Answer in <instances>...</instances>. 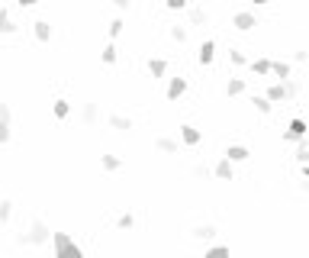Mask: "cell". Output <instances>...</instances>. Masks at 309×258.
<instances>
[{
  "instance_id": "cell-40",
  "label": "cell",
  "mask_w": 309,
  "mask_h": 258,
  "mask_svg": "<svg viewBox=\"0 0 309 258\" xmlns=\"http://www.w3.org/2000/svg\"><path fill=\"white\" fill-rule=\"evenodd\" d=\"M255 3H267V0H255Z\"/></svg>"
},
{
  "instance_id": "cell-37",
  "label": "cell",
  "mask_w": 309,
  "mask_h": 258,
  "mask_svg": "<svg viewBox=\"0 0 309 258\" xmlns=\"http://www.w3.org/2000/svg\"><path fill=\"white\" fill-rule=\"evenodd\" d=\"M187 6V0H168V10H184Z\"/></svg>"
},
{
  "instance_id": "cell-1",
  "label": "cell",
  "mask_w": 309,
  "mask_h": 258,
  "mask_svg": "<svg viewBox=\"0 0 309 258\" xmlns=\"http://www.w3.org/2000/svg\"><path fill=\"white\" fill-rule=\"evenodd\" d=\"M52 246H55V255L58 258H81V246L71 239L68 233H52Z\"/></svg>"
},
{
  "instance_id": "cell-34",
  "label": "cell",
  "mask_w": 309,
  "mask_h": 258,
  "mask_svg": "<svg viewBox=\"0 0 309 258\" xmlns=\"http://www.w3.org/2000/svg\"><path fill=\"white\" fill-rule=\"evenodd\" d=\"M122 26H126V23H122V19H113V23H109V36H119V32H122Z\"/></svg>"
},
{
  "instance_id": "cell-31",
  "label": "cell",
  "mask_w": 309,
  "mask_h": 258,
  "mask_svg": "<svg viewBox=\"0 0 309 258\" xmlns=\"http://www.w3.org/2000/svg\"><path fill=\"white\" fill-rule=\"evenodd\" d=\"M116 226H119V229H132V226H135V220H132V213H122V216H119V220H116Z\"/></svg>"
},
{
  "instance_id": "cell-3",
  "label": "cell",
  "mask_w": 309,
  "mask_h": 258,
  "mask_svg": "<svg viewBox=\"0 0 309 258\" xmlns=\"http://www.w3.org/2000/svg\"><path fill=\"white\" fill-rule=\"evenodd\" d=\"M10 142V107L0 104V145Z\"/></svg>"
},
{
  "instance_id": "cell-10",
  "label": "cell",
  "mask_w": 309,
  "mask_h": 258,
  "mask_svg": "<svg viewBox=\"0 0 309 258\" xmlns=\"http://www.w3.org/2000/svg\"><path fill=\"white\" fill-rule=\"evenodd\" d=\"M271 104H280V100H287V91H284V81H277V84H271L267 87V94H264Z\"/></svg>"
},
{
  "instance_id": "cell-15",
  "label": "cell",
  "mask_w": 309,
  "mask_h": 258,
  "mask_svg": "<svg viewBox=\"0 0 309 258\" xmlns=\"http://www.w3.org/2000/svg\"><path fill=\"white\" fill-rule=\"evenodd\" d=\"M225 94H229V97H238V94H245V78H229V84H225Z\"/></svg>"
},
{
  "instance_id": "cell-16",
  "label": "cell",
  "mask_w": 309,
  "mask_h": 258,
  "mask_svg": "<svg viewBox=\"0 0 309 258\" xmlns=\"http://www.w3.org/2000/svg\"><path fill=\"white\" fill-rule=\"evenodd\" d=\"M106 123L113 126V129H119V132H129V129H132V120H129V117H116V113L106 120Z\"/></svg>"
},
{
  "instance_id": "cell-36",
  "label": "cell",
  "mask_w": 309,
  "mask_h": 258,
  "mask_svg": "<svg viewBox=\"0 0 309 258\" xmlns=\"http://www.w3.org/2000/svg\"><path fill=\"white\" fill-rule=\"evenodd\" d=\"M194 178H209V168H206V165H197L194 168Z\"/></svg>"
},
{
  "instance_id": "cell-33",
  "label": "cell",
  "mask_w": 309,
  "mask_h": 258,
  "mask_svg": "<svg viewBox=\"0 0 309 258\" xmlns=\"http://www.w3.org/2000/svg\"><path fill=\"white\" fill-rule=\"evenodd\" d=\"M100 58H103V62H106V65H113V62H116V49H113V45H106Z\"/></svg>"
},
{
  "instance_id": "cell-19",
  "label": "cell",
  "mask_w": 309,
  "mask_h": 258,
  "mask_svg": "<svg viewBox=\"0 0 309 258\" xmlns=\"http://www.w3.org/2000/svg\"><path fill=\"white\" fill-rule=\"evenodd\" d=\"M0 32H3V36H10V32H16V23L10 19V13H6V10H0Z\"/></svg>"
},
{
  "instance_id": "cell-9",
  "label": "cell",
  "mask_w": 309,
  "mask_h": 258,
  "mask_svg": "<svg viewBox=\"0 0 309 258\" xmlns=\"http://www.w3.org/2000/svg\"><path fill=\"white\" fill-rule=\"evenodd\" d=\"M200 65H212V58H216V42H209V39H206V42L200 45Z\"/></svg>"
},
{
  "instance_id": "cell-4",
  "label": "cell",
  "mask_w": 309,
  "mask_h": 258,
  "mask_svg": "<svg viewBox=\"0 0 309 258\" xmlns=\"http://www.w3.org/2000/svg\"><path fill=\"white\" fill-rule=\"evenodd\" d=\"M232 26H235L238 32H248V29H255V26H258V19H255V13H235Z\"/></svg>"
},
{
  "instance_id": "cell-22",
  "label": "cell",
  "mask_w": 309,
  "mask_h": 258,
  "mask_svg": "<svg viewBox=\"0 0 309 258\" xmlns=\"http://www.w3.org/2000/svg\"><path fill=\"white\" fill-rule=\"evenodd\" d=\"M103 171H119V168H122V161L119 158H116V155H103Z\"/></svg>"
},
{
  "instance_id": "cell-27",
  "label": "cell",
  "mask_w": 309,
  "mask_h": 258,
  "mask_svg": "<svg viewBox=\"0 0 309 258\" xmlns=\"http://www.w3.org/2000/svg\"><path fill=\"white\" fill-rule=\"evenodd\" d=\"M229 62L242 68V65H248V58H245V52H238V49H229Z\"/></svg>"
},
{
  "instance_id": "cell-21",
  "label": "cell",
  "mask_w": 309,
  "mask_h": 258,
  "mask_svg": "<svg viewBox=\"0 0 309 258\" xmlns=\"http://www.w3.org/2000/svg\"><path fill=\"white\" fill-rule=\"evenodd\" d=\"M248 68L255 74H271V62H267V58H255V62H248Z\"/></svg>"
},
{
  "instance_id": "cell-25",
  "label": "cell",
  "mask_w": 309,
  "mask_h": 258,
  "mask_svg": "<svg viewBox=\"0 0 309 258\" xmlns=\"http://www.w3.org/2000/svg\"><path fill=\"white\" fill-rule=\"evenodd\" d=\"M52 110H55V117H58V120H65L68 113H71V104H68V100H55Z\"/></svg>"
},
{
  "instance_id": "cell-18",
  "label": "cell",
  "mask_w": 309,
  "mask_h": 258,
  "mask_svg": "<svg viewBox=\"0 0 309 258\" xmlns=\"http://www.w3.org/2000/svg\"><path fill=\"white\" fill-rule=\"evenodd\" d=\"M212 174H216V178H222V181H229V178H232V161L222 158L216 168H212Z\"/></svg>"
},
{
  "instance_id": "cell-29",
  "label": "cell",
  "mask_w": 309,
  "mask_h": 258,
  "mask_svg": "<svg viewBox=\"0 0 309 258\" xmlns=\"http://www.w3.org/2000/svg\"><path fill=\"white\" fill-rule=\"evenodd\" d=\"M229 252H232L229 246H212V249H206V255H209V258H222V255H229Z\"/></svg>"
},
{
  "instance_id": "cell-5",
  "label": "cell",
  "mask_w": 309,
  "mask_h": 258,
  "mask_svg": "<svg viewBox=\"0 0 309 258\" xmlns=\"http://www.w3.org/2000/svg\"><path fill=\"white\" fill-rule=\"evenodd\" d=\"M190 236H194L197 242H209L212 236H216V226H212V223H200V226L190 229Z\"/></svg>"
},
{
  "instance_id": "cell-12",
  "label": "cell",
  "mask_w": 309,
  "mask_h": 258,
  "mask_svg": "<svg viewBox=\"0 0 309 258\" xmlns=\"http://www.w3.org/2000/svg\"><path fill=\"white\" fill-rule=\"evenodd\" d=\"M155 145L161 148V152H168V155H174L177 148H181V142L177 139H171V135H161V139H155Z\"/></svg>"
},
{
  "instance_id": "cell-20",
  "label": "cell",
  "mask_w": 309,
  "mask_h": 258,
  "mask_svg": "<svg viewBox=\"0 0 309 258\" xmlns=\"http://www.w3.org/2000/svg\"><path fill=\"white\" fill-rule=\"evenodd\" d=\"M271 71L277 74V78H290L293 68H290V62H271Z\"/></svg>"
},
{
  "instance_id": "cell-11",
  "label": "cell",
  "mask_w": 309,
  "mask_h": 258,
  "mask_svg": "<svg viewBox=\"0 0 309 258\" xmlns=\"http://www.w3.org/2000/svg\"><path fill=\"white\" fill-rule=\"evenodd\" d=\"M32 32H36V39H39V42H49V39H52V26L45 23V19L32 23Z\"/></svg>"
},
{
  "instance_id": "cell-32",
  "label": "cell",
  "mask_w": 309,
  "mask_h": 258,
  "mask_svg": "<svg viewBox=\"0 0 309 258\" xmlns=\"http://www.w3.org/2000/svg\"><path fill=\"white\" fill-rule=\"evenodd\" d=\"M251 104H255V107H258L261 113H271V107H274V104H271V100H267V97H255V100H251Z\"/></svg>"
},
{
  "instance_id": "cell-8",
  "label": "cell",
  "mask_w": 309,
  "mask_h": 258,
  "mask_svg": "<svg viewBox=\"0 0 309 258\" xmlns=\"http://www.w3.org/2000/svg\"><path fill=\"white\" fill-rule=\"evenodd\" d=\"M300 135H306V123H303V120H293L290 129L284 132V139H287V142H297Z\"/></svg>"
},
{
  "instance_id": "cell-23",
  "label": "cell",
  "mask_w": 309,
  "mask_h": 258,
  "mask_svg": "<svg viewBox=\"0 0 309 258\" xmlns=\"http://www.w3.org/2000/svg\"><path fill=\"white\" fill-rule=\"evenodd\" d=\"M81 120H84V123H94V120H97V104H84V107H81Z\"/></svg>"
},
{
  "instance_id": "cell-17",
  "label": "cell",
  "mask_w": 309,
  "mask_h": 258,
  "mask_svg": "<svg viewBox=\"0 0 309 258\" xmlns=\"http://www.w3.org/2000/svg\"><path fill=\"white\" fill-rule=\"evenodd\" d=\"M297 161H300V165H306V161H309V142H306V135H300V139H297Z\"/></svg>"
},
{
  "instance_id": "cell-30",
  "label": "cell",
  "mask_w": 309,
  "mask_h": 258,
  "mask_svg": "<svg viewBox=\"0 0 309 258\" xmlns=\"http://www.w3.org/2000/svg\"><path fill=\"white\" fill-rule=\"evenodd\" d=\"M10 213H13V203L10 200H0V223L10 220Z\"/></svg>"
},
{
  "instance_id": "cell-7",
  "label": "cell",
  "mask_w": 309,
  "mask_h": 258,
  "mask_svg": "<svg viewBox=\"0 0 309 258\" xmlns=\"http://www.w3.org/2000/svg\"><path fill=\"white\" fill-rule=\"evenodd\" d=\"M203 139V135H200V129H197V126H181V142H184V145H197V142H200Z\"/></svg>"
},
{
  "instance_id": "cell-6",
  "label": "cell",
  "mask_w": 309,
  "mask_h": 258,
  "mask_svg": "<svg viewBox=\"0 0 309 258\" xmlns=\"http://www.w3.org/2000/svg\"><path fill=\"white\" fill-rule=\"evenodd\" d=\"M184 91H187V78H171V84H168V100H181Z\"/></svg>"
},
{
  "instance_id": "cell-28",
  "label": "cell",
  "mask_w": 309,
  "mask_h": 258,
  "mask_svg": "<svg viewBox=\"0 0 309 258\" xmlns=\"http://www.w3.org/2000/svg\"><path fill=\"white\" fill-rule=\"evenodd\" d=\"M171 39H174V42H187V29H184V26H171Z\"/></svg>"
},
{
  "instance_id": "cell-39",
  "label": "cell",
  "mask_w": 309,
  "mask_h": 258,
  "mask_svg": "<svg viewBox=\"0 0 309 258\" xmlns=\"http://www.w3.org/2000/svg\"><path fill=\"white\" fill-rule=\"evenodd\" d=\"M16 3H19V6H36L39 0H16Z\"/></svg>"
},
{
  "instance_id": "cell-13",
  "label": "cell",
  "mask_w": 309,
  "mask_h": 258,
  "mask_svg": "<svg viewBox=\"0 0 309 258\" xmlns=\"http://www.w3.org/2000/svg\"><path fill=\"white\" fill-rule=\"evenodd\" d=\"M248 148H245V145H229V148H225V158H229V161H245V158H248Z\"/></svg>"
},
{
  "instance_id": "cell-24",
  "label": "cell",
  "mask_w": 309,
  "mask_h": 258,
  "mask_svg": "<svg viewBox=\"0 0 309 258\" xmlns=\"http://www.w3.org/2000/svg\"><path fill=\"white\" fill-rule=\"evenodd\" d=\"M284 91H287V100H293L300 94V81H293V78H284Z\"/></svg>"
},
{
  "instance_id": "cell-35",
  "label": "cell",
  "mask_w": 309,
  "mask_h": 258,
  "mask_svg": "<svg viewBox=\"0 0 309 258\" xmlns=\"http://www.w3.org/2000/svg\"><path fill=\"white\" fill-rule=\"evenodd\" d=\"M306 49H297V52H293V62H297V65H306Z\"/></svg>"
},
{
  "instance_id": "cell-26",
  "label": "cell",
  "mask_w": 309,
  "mask_h": 258,
  "mask_svg": "<svg viewBox=\"0 0 309 258\" xmlns=\"http://www.w3.org/2000/svg\"><path fill=\"white\" fill-rule=\"evenodd\" d=\"M190 23H194V26L206 23V10H203V6H194V10H190Z\"/></svg>"
},
{
  "instance_id": "cell-2",
  "label": "cell",
  "mask_w": 309,
  "mask_h": 258,
  "mask_svg": "<svg viewBox=\"0 0 309 258\" xmlns=\"http://www.w3.org/2000/svg\"><path fill=\"white\" fill-rule=\"evenodd\" d=\"M49 236H52V229L45 226L42 220H32L29 233L16 236V242H19V246H26V242H29V246H45V242H49Z\"/></svg>"
},
{
  "instance_id": "cell-38",
  "label": "cell",
  "mask_w": 309,
  "mask_h": 258,
  "mask_svg": "<svg viewBox=\"0 0 309 258\" xmlns=\"http://www.w3.org/2000/svg\"><path fill=\"white\" fill-rule=\"evenodd\" d=\"M116 3V10H129V0H113Z\"/></svg>"
},
{
  "instance_id": "cell-14",
  "label": "cell",
  "mask_w": 309,
  "mask_h": 258,
  "mask_svg": "<svg viewBox=\"0 0 309 258\" xmlns=\"http://www.w3.org/2000/svg\"><path fill=\"white\" fill-rule=\"evenodd\" d=\"M148 71H152V78H164L168 62H164V58H148Z\"/></svg>"
}]
</instances>
